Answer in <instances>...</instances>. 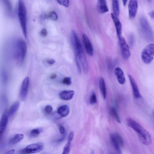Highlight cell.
<instances>
[{
  "instance_id": "cell-1",
  "label": "cell",
  "mask_w": 154,
  "mask_h": 154,
  "mask_svg": "<svg viewBox=\"0 0 154 154\" xmlns=\"http://www.w3.org/2000/svg\"><path fill=\"white\" fill-rule=\"evenodd\" d=\"M127 125L137 133L140 141L143 144L149 145L151 143V136L148 132L140 124L131 118L126 119Z\"/></svg>"
},
{
  "instance_id": "cell-2",
  "label": "cell",
  "mask_w": 154,
  "mask_h": 154,
  "mask_svg": "<svg viewBox=\"0 0 154 154\" xmlns=\"http://www.w3.org/2000/svg\"><path fill=\"white\" fill-rule=\"evenodd\" d=\"M14 57L18 64L21 65L26 56L27 46L26 42L22 39L17 40L16 43Z\"/></svg>"
},
{
  "instance_id": "cell-3",
  "label": "cell",
  "mask_w": 154,
  "mask_h": 154,
  "mask_svg": "<svg viewBox=\"0 0 154 154\" xmlns=\"http://www.w3.org/2000/svg\"><path fill=\"white\" fill-rule=\"evenodd\" d=\"M18 14L23 34L25 37L26 38V11L25 4L23 0L18 1Z\"/></svg>"
},
{
  "instance_id": "cell-4",
  "label": "cell",
  "mask_w": 154,
  "mask_h": 154,
  "mask_svg": "<svg viewBox=\"0 0 154 154\" xmlns=\"http://www.w3.org/2000/svg\"><path fill=\"white\" fill-rule=\"evenodd\" d=\"M154 46L153 43L149 44L142 51L141 57L145 63L149 64L152 61L154 54Z\"/></svg>"
},
{
  "instance_id": "cell-5",
  "label": "cell",
  "mask_w": 154,
  "mask_h": 154,
  "mask_svg": "<svg viewBox=\"0 0 154 154\" xmlns=\"http://www.w3.org/2000/svg\"><path fill=\"white\" fill-rule=\"evenodd\" d=\"M140 26L141 32L145 38L148 40L152 39V30L148 21L145 17H142L140 19Z\"/></svg>"
},
{
  "instance_id": "cell-6",
  "label": "cell",
  "mask_w": 154,
  "mask_h": 154,
  "mask_svg": "<svg viewBox=\"0 0 154 154\" xmlns=\"http://www.w3.org/2000/svg\"><path fill=\"white\" fill-rule=\"evenodd\" d=\"M110 137L112 144L119 153H121L120 147L124 144L123 139L121 136L117 133H113L110 135Z\"/></svg>"
},
{
  "instance_id": "cell-7",
  "label": "cell",
  "mask_w": 154,
  "mask_h": 154,
  "mask_svg": "<svg viewBox=\"0 0 154 154\" xmlns=\"http://www.w3.org/2000/svg\"><path fill=\"white\" fill-rule=\"evenodd\" d=\"M43 144L41 142L34 143L28 145L22 149L21 152L23 154L36 153L42 150L44 148Z\"/></svg>"
},
{
  "instance_id": "cell-8",
  "label": "cell",
  "mask_w": 154,
  "mask_h": 154,
  "mask_svg": "<svg viewBox=\"0 0 154 154\" xmlns=\"http://www.w3.org/2000/svg\"><path fill=\"white\" fill-rule=\"evenodd\" d=\"M119 40L122 56L125 60H127L131 56L129 47L123 37L121 36Z\"/></svg>"
},
{
  "instance_id": "cell-9",
  "label": "cell",
  "mask_w": 154,
  "mask_h": 154,
  "mask_svg": "<svg viewBox=\"0 0 154 154\" xmlns=\"http://www.w3.org/2000/svg\"><path fill=\"white\" fill-rule=\"evenodd\" d=\"M29 77L27 76L23 80L21 86L19 96L20 99L25 100L27 97L29 86Z\"/></svg>"
},
{
  "instance_id": "cell-10",
  "label": "cell",
  "mask_w": 154,
  "mask_h": 154,
  "mask_svg": "<svg viewBox=\"0 0 154 154\" xmlns=\"http://www.w3.org/2000/svg\"><path fill=\"white\" fill-rule=\"evenodd\" d=\"M138 4L137 1L130 0L128 5L129 16L130 19H133L136 15L138 9Z\"/></svg>"
},
{
  "instance_id": "cell-11",
  "label": "cell",
  "mask_w": 154,
  "mask_h": 154,
  "mask_svg": "<svg viewBox=\"0 0 154 154\" xmlns=\"http://www.w3.org/2000/svg\"><path fill=\"white\" fill-rule=\"evenodd\" d=\"M128 77L131 86L133 95L135 99H139L141 97L137 85L133 77L130 74Z\"/></svg>"
},
{
  "instance_id": "cell-12",
  "label": "cell",
  "mask_w": 154,
  "mask_h": 154,
  "mask_svg": "<svg viewBox=\"0 0 154 154\" xmlns=\"http://www.w3.org/2000/svg\"><path fill=\"white\" fill-rule=\"evenodd\" d=\"M82 36L83 44L87 53L89 56H92L93 49L91 42L86 35L84 34Z\"/></svg>"
},
{
  "instance_id": "cell-13",
  "label": "cell",
  "mask_w": 154,
  "mask_h": 154,
  "mask_svg": "<svg viewBox=\"0 0 154 154\" xmlns=\"http://www.w3.org/2000/svg\"><path fill=\"white\" fill-rule=\"evenodd\" d=\"M111 16L115 26L116 33L118 38L122 36V25L117 17L111 13Z\"/></svg>"
},
{
  "instance_id": "cell-14",
  "label": "cell",
  "mask_w": 154,
  "mask_h": 154,
  "mask_svg": "<svg viewBox=\"0 0 154 154\" xmlns=\"http://www.w3.org/2000/svg\"><path fill=\"white\" fill-rule=\"evenodd\" d=\"M114 73L119 83L121 85L124 84L125 78L122 70L119 67H117L115 69Z\"/></svg>"
},
{
  "instance_id": "cell-15",
  "label": "cell",
  "mask_w": 154,
  "mask_h": 154,
  "mask_svg": "<svg viewBox=\"0 0 154 154\" xmlns=\"http://www.w3.org/2000/svg\"><path fill=\"white\" fill-rule=\"evenodd\" d=\"M8 121V116L5 114H3L0 120V140L2 139Z\"/></svg>"
},
{
  "instance_id": "cell-16",
  "label": "cell",
  "mask_w": 154,
  "mask_h": 154,
  "mask_svg": "<svg viewBox=\"0 0 154 154\" xmlns=\"http://www.w3.org/2000/svg\"><path fill=\"white\" fill-rule=\"evenodd\" d=\"M97 8L98 11L100 14H104L109 11L106 1L105 0H98Z\"/></svg>"
},
{
  "instance_id": "cell-17",
  "label": "cell",
  "mask_w": 154,
  "mask_h": 154,
  "mask_svg": "<svg viewBox=\"0 0 154 154\" xmlns=\"http://www.w3.org/2000/svg\"><path fill=\"white\" fill-rule=\"evenodd\" d=\"M74 92L72 90L64 91L59 94L60 98L64 100H69L71 99L74 95Z\"/></svg>"
},
{
  "instance_id": "cell-18",
  "label": "cell",
  "mask_w": 154,
  "mask_h": 154,
  "mask_svg": "<svg viewBox=\"0 0 154 154\" xmlns=\"http://www.w3.org/2000/svg\"><path fill=\"white\" fill-rule=\"evenodd\" d=\"M99 87L103 97L104 99H105L107 94L106 87L104 80L102 77H100L99 79Z\"/></svg>"
},
{
  "instance_id": "cell-19",
  "label": "cell",
  "mask_w": 154,
  "mask_h": 154,
  "mask_svg": "<svg viewBox=\"0 0 154 154\" xmlns=\"http://www.w3.org/2000/svg\"><path fill=\"white\" fill-rule=\"evenodd\" d=\"M69 111V106L67 105H64L58 108L57 112L61 117H64L68 115Z\"/></svg>"
},
{
  "instance_id": "cell-20",
  "label": "cell",
  "mask_w": 154,
  "mask_h": 154,
  "mask_svg": "<svg viewBox=\"0 0 154 154\" xmlns=\"http://www.w3.org/2000/svg\"><path fill=\"white\" fill-rule=\"evenodd\" d=\"M20 105V102L18 101L14 102L11 106L8 111V116L9 117L13 116L18 109Z\"/></svg>"
},
{
  "instance_id": "cell-21",
  "label": "cell",
  "mask_w": 154,
  "mask_h": 154,
  "mask_svg": "<svg viewBox=\"0 0 154 154\" xmlns=\"http://www.w3.org/2000/svg\"><path fill=\"white\" fill-rule=\"evenodd\" d=\"M23 137V134H16L9 140V143L10 144H15L22 140Z\"/></svg>"
},
{
  "instance_id": "cell-22",
  "label": "cell",
  "mask_w": 154,
  "mask_h": 154,
  "mask_svg": "<svg viewBox=\"0 0 154 154\" xmlns=\"http://www.w3.org/2000/svg\"><path fill=\"white\" fill-rule=\"evenodd\" d=\"M109 112L111 116L118 122L120 123L121 119L116 109L114 107H111L109 109Z\"/></svg>"
},
{
  "instance_id": "cell-23",
  "label": "cell",
  "mask_w": 154,
  "mask_h": 154,
  "mask_svg": "<svg viewBox=\"0 0 154 154\" xmlns=\"http://www.w3.org/2000/svg\"><path fill=\"white\" fill-rule=\"evenodd\" d=\"M112 8L113 14L117 17L119 16L120 13L118 1L117 0L112 1Z\"/></svg>"
},
{
  "instance_id": "cell-24",
  "label": "cell",
  "mask_w": 154,
  "mask_h": 154,
  "mask_svg": "<svg viewBox=\"0 0 154 154\" xmlns=\"http://www.w3.org/2000/svg\"><path fill=\"white\" fill-rule=\"evenodd\" d=\"M72 141L67 140V143L64 147L62 154H69L71 148Z\"/></svg>"
},
{
  "instance_id": "cell-25",
  "label": "cell",
  "mask_w": 154,
  "mask_h": 154,
  "mask_svg": "<svg viewBox=\"0 0 154 154\" xmlns=\"http://www.w3.org/2000/svg\"><path fill=\"white\" fill-rule=\"evenodd\" d=\"M42 132V129L35 128L32 130L30 132V135L31 137H35L38 136Z\"/></svg>"
},
{
  "instance_id": "cell-26",
  "label": "cell",
  "mask_w": 154,
  "mask_h": 154,
  "mask_svg": "<svg viewBox=\"0 0 154 154\" xmlns=\"http://www.w3.org/2000/svg\"><path fill=\"white\" fill-rule=\"evenodd\" d=\"M90 102L91 104L94 105L97 102V98L95 93L92 91L90 98Z\"/></svg>"
},
{
  "instance_id": "cell-27",
  "label": "cell",
  "mask_w": 154,
  "mask_h": 154,
  "mask_svg": "<svg viewBox=\"0 0 154 154\" xmlns=\"http://www.w3.org/2000/svg\"><path fill=\"white\" fill-rule=\"evenodd\" d=\"M48 17L51 20L55 21L58 19V16L57 13L54 11L51 12L48 16Z\"/></svg>"
},
{
  "instance_id": "cell-28",
  "label": "cell",
  "mask_w": 154,
  "mask_h": 154,
  "mask_svg": "<svg viewBox=\"0 0 154 154\" xmlns=\"http://www.w3.org/2000/svg\"><path fill=\"white\" fill-rule=\"evenodd\" d=\"M57 2L59 4L66 7H68L69 6V0H57Z\"/></svg>"
},
{
  "instance_id": "cell-29",
  "label": "cell",
  "mask_w": 154,
  "mask_h": 154,
  "mask_svg": "<svg viewBox=\"0 0 154 154\" xmlns=\"http://www.w3.org/2000/svg\"><path fill=\"white\" fill-rule=\"evenodd\" d=\"M62 82L64 84L69 85L71 84V78L68 77H65L62 80Z\"/></svg>"
},
{
  "instance_id": "cell-30",
  "label": "cell",
  "mask_w": 154,
  "mask_h": 154,
  "mask_svg": "<svg viewBox=\"0 0 154 154\" xmlns=\"http://www.w3.org/2000/svg\"><path fill=\"white\" fill-rule=\"evenodd\" d=\"M4 3L5 4L6 8L8 11H10L11 10V5L9 1H4Z\"/></svg>"
},
{
  "instance_id": "cell-31",
  "label": "cell",
  "mask_w": 154,
  "mask_h": 154,
  "mask_svg": "<svg viewBox=\"0 0 154 154\" xmlns=\"http://www.w3.org/2000/svg\"><path fill=\"white\" fill-rule=\"evenodd\" d=\"M134 36L133 34H131L129 36V41L130 44L131 46L133 45L134 42Z\"/></svg>"
},
{
  "instance_id": "cell-32",
  "label": "cell",
  "mask_w": 154,
  "mask_h": 154,
  "mask_svg": "<svg viewBox=\"0 0 154 154\" xmlns=\"http://www.w3.org/2000/svg\"><path fill=\"white\" fill-rule=\"evenodd\" d=\"M52 107L50 106V105H48L46 106L45 107V111L48 114H50L52 111Z\"/></svg>"
},
{
  "instance_id": "cell-33",
  "label": "cell",
  "mask_w": 154,
  "mask_h": 154,
  "mask_svg": "<svg viewBox=\"0 0 154 154\" xmlns=\"http://www.w3.org/2000/svg\"><path fill=\"white\" fill-rule=\"evenodd\" d=\"M40 34L43 36H45L47 34V31L45 28L42 29L40 32Z\"/></svg>"
},
{
  "instance_id": "cell-34",
  "label": "cell",
  "mask_w": 154,
  "mask_h": 154,
  "mask_svg": "<svg viewBox=\"0 0 154 154\" xmlns=\"http://www.w3.org/2000/svg\"><path fill=\"white\" fill-rule=\"evenodd\" d=\"M59 131L61 134H63L65 133V129L62 125H60L59 127Z\"/></svg>"
},
{
  "instance_id": "cell-35",
  "label": "cell",
  "mask_w": 154,
  "mask_h": 154,
  "mask_svg": "<svg viewBox=\"0 0 154 154\" xmlns=\"http://www.w3.org/2000/svg\"><path fill=\"white\" fill-rule=\"evenodd\" d=\"M47 62L48 64L52 65L55 62V61L54 59H50L48 60Z\"/></svg>"
},
{
  "instance_id": "cell-36",
  "label": "cell",
  "mask_w": 154,
  "mask_h": 154,
  "mask_svg": "<svg viewBox=\"0 0 154 154\" xmlns=\"http://www.w3.org/2000/svg\"><path fill=\"white\" fill-rule=\"evenodd\" d=\"M63 135V136H62V137L61 138L58 140L57 141L58 142H61L62 141L65 139L66 136V134L65 133Z\"/></svg>"
},
{
  "instance_id": "cell-37",
  "label": "cell",
  "mask_w": 154,
  "mask_h": 154,
  "mask_svg": "<svg viewBox=\"0 0 154 154\" xmlns=\"http://www.w3.org/2000/svg\"><path fill=\"white\" fill-rule=\"evenodd\" d=\"M15 151L14 149H12L7 151L3 154H13Z\"/></svg>"
},
{
  "instance_id": "cell-38",
  "label": "cell",
  "mask_w": 154,
  "mask_h": 154,
  "mask_svg": "<svg viewBox=\"0 0 154 154\" xmlns=\"http://www.w3.org/2000/svg\"><path fill=\"white\" fill-rule=\"evenodd\" d=\"M150 17L152 19L154 18V11L152 10L149 12L148 13Z\"/></svg>"
},
{
  "instance_id": "cell-39",
  "label": "cell",
  "mask_w": 154,
  "mask_h": 154,
  "mask_svg": "<svg viewBox=\"0 0 154 154\" xmlns=\"http://www.w3.org/2000/svg\"><path fill=\"white\" fill-rule=\"evenodd\" d=\"M57 75L56 74H52L50 77V78L51 79H55L57 77Z\"/></svg>"
},
{
  "instance_id": "cell-40",
  "label": "cell",
  "mask_w": 154,
  "mask_h": 154,
  "mask_svg": "<svg viewBox=\"0 0 154 154\" xmlns=\"http://www.w3.org/2000/svg\"><path fill=\"white\" fill-rule=\"evenodd\" d=\"M122 2H123V4L124 6H125L126 5V3H127V0H123Z\"/></svg>"
},
{
  "instance_id": "cell-41",
  "label": "cell",
  "mask_w": 154,
  "mask_h": 154,
  "mask_svg": "<svg viewBox=\"0 0 154 154\" xmlns=\"http://www.w3.org/2000/svg\"><path fill=\"white\" fill-rule=\"evenodd\" d=\"M116 154L112 153V154Z\"/></svg>"
}]
</instances>
